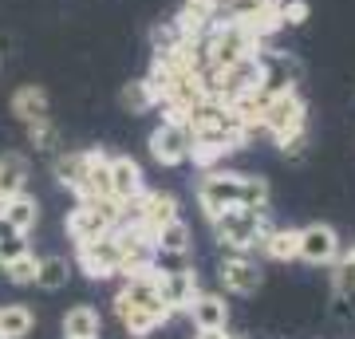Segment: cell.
I'll list each match as a JSON object with an SVG mask.
<instances>
[{
	"label": "cell",
	"instance_id": "obj_16",
	"mask_svg": "<svg viewBox=\"0 0 355 339\" xmlns=\"http://www.w3.org/2000/svg\"><path fill=\"white\" fill-rule=\"evenodd\" d=\"M64 339H99L103 336V320L91 304H76L64 312Z\"/></svg>",
	"mask_w": 355,
	"mask_h": 339
},
{
	"label": "cell",
	"instance_id": "obj_18",
	"mask_svg": "<svg viewBox=\"0 0 355 339\" xmlns=\"http://www.w3.org/2000/svg\"><path fill=\"white\" fill-rule=\"evenodd\" d=\"M87 166H91V150H67V154H55V166H51V174L60 186H67L76 193L83 186V177H87Z\"/></svg>",
	"mask_w": 355,
	"mask_h": 339
},
{
	"label": "cell",
	"instance_id": "obj_7",
	"mask_svg": "<svg viewBox=\"0 0 355 339\" xmlns=\"http://www.w3.org/2000/svg\"><path fill=\"white\" fill-rule=\"evenodd\" d=\"M193 150V134L186 123H162L150 134V154L158 166H182Z\"/></svg>",
	"mask_w": 355,
	"mask_h": 339
},
{
	"label": "cell",
	"instance_id": "obj_12",
	"mask_svg": "<svg viewBox=\"0 0 355 339\" xmlns=\"http://www.w3.org/2000/svg\"><path fill=\"white\" fill-rule=\"evenodd\" d=\"M257 60H261V91H265V95L296 87L300 67H296L292 55H284V51H257Z\"/></svg>",
	"mask_w": 355,
	"mask_h": 339
},
{
	"label": "cell",
	"instance_id": "obj_9",
	"mask_svg": "<svg viewBox=\"0 0 355 339\" xmlns=\"http://www.w3.org/2000/svg\"><path fill=\"white\" fill-rule=\"evenodd\" d=\"M123 300L130 304V308H142V312H150L158 324H166L170 320V308L162 304V296H158V284H154V268L150 272H139V277H127V284H123V292H119Z\"/></svg>",
	"mask_w": 355,
	"mask_h": 339
},
{
	"label": "cell",
	"instance_id": "obj_24",
	"mask_svg": "<svg viewBox=\"0 0 355 339\" xmlns=\"http://www.w3.org/2000/svg\"><path fill=\"white\" fill-rule=\"evenodd\" d=\"M67 280H71V264H67V257H44L36 268V284L44 292H60L67 288Z\"/></svg>",
	"mask_w": 355,
	"mask_h": 339
},
{
	"label": "cell",
	"instance_id": "obj_1",
	"mask_svg": "<svg viewBox=\"0 0 355 339\" xmlns=\"http://www.w3.org/2000/svg\"><path fill=\"white\" fill-rule=\"evenodd\" d=\"M261 51V40L253 32H245L233 16L229 20H214L209 32L202 40V55H205V67H229V63L245 60V55H253Z\"/></svg>",
	"mask_w": 355,
	"mask_h": 339
},
{
	"label": "cell",
	"instance_id": "obj_5",
	"mask_svg": "<svg viewBox=\"0 0 355 339\" xmlns=\"http://www.w3.org/2000/svg\"><path fill=\"white\" fill-rule=\"evenodd\" d=\"M119 214H123L119 201H79L76 209L67 214V237L76 245L103 237V233H111L119 225Z\"/></svg>",
	"mask_w": 355,
	"mask_h": 339
},
{
	"label": "cell",
	"instance_id": "obj_28",
	"mask_svg": "<svg viewBox=\"0 0 355 339\" xmlns=\"http://www.w3.org/2000/svg\"><path fill=\"white\" fill-rule=\"evenodd\" d=\"M4 268V280L8 284H36V268H40V257L32 249L28 252H20L16 261H8V264H0Z\"/></svg>",
	"mask_w": 355,
	"mask_h": 339
},
{
	"label": "cell",
	"instance_id": "obj_29",
	"mask_svg": "<svg viewBox=\"0 0 355 339\" xmlns=\"http://www.w3.org/2000/svg\"><path fill=\"white\" fill-rule=\"evenodd\" d=\"M237 205H245V209H265L268 205V182L257 174H241V201Z\"/></svg>",
	"mask_w": 355,
	"mask_h": 339
},
{
	"label": "cell",
	"instance_id": "obj_15",
	"mask_svg": "<svg viewBox=\"0 0 355 339\" xmlns=\"http://www.w3.org/2000/svg\"><path fill=\"white\" fill-rule=\"evenodd\" d=\"M261 252L268 261H296V249H300V229H272L268 225L261 237H257ZM253 245V249H257Z\"/></svg>",
	"mask_w": 355,
	"mask_h": 339
},
{
	"label": "cell",
	"instance_id": "obj_10",
	"mask_svg": "<svg viewBox=\"0 0 355 339\" xmlns=\"http://www.w3.org/2000/svg\"><path fill=\"white\" fill-rule=\"evenodd\" d=\"M217 277H221V284H225L229 292H237V296H253V292L265 284V272H261L245 252H229L225 261H221V268H217Z\"/></svg>",
	"mask_w": 355,
	"mask_h": 339
},
{
	"label": "cell",
	"instance_id": "obj_21",
	"mask_svg": "<svg viewBox=\"0 0 355 339\" xmlns=\"http://www.w3.org/2000/svg\"><path fill=\"white\" fill-rule=\"evenodd\" d=\"M36 327V312L28 304H4L0 308V339H28Z\"/></svg>",
	"mask_w": 355,
	"mask_h": 339
},
{
	"label": "cell",
	"instance_id": "obj_36",
	"mask_svg": "<svg viewBox=\"0 0 355 339\" xmlns=\"http://www.w3.org/2000/svg\"><path fill=\"white\" fill-rule=\"evenodd\" d=\"M229 339H237V336H229Z\"/></svg>",
	"mask_w": 355,
	"mask_h": 339
},
{
	"label": "cell",
	"instance_id": "obj_35",
	"mask_svg": "<svg viewBox=\"0 0 355 339\" xmlns=\"http://www.w3.org/2000/svg\"><path fill=\"white\" fill-rule=\"evenodd\" d=\"M193 339H229L225 327H198V336Z\"/></svg>",
	"mask_w": 355,
	"mask_h": 339
},
{
	"label": "cell",
	"instance_id": "obj_11",
	"mask_svg": "<svg viewBox=\"0 0 355 339\" xmlns=\"http://www.w3.org/2000/svg\"><path fill=\"white\" fill-rule=\"evenodd\" d=\"M154 284H158V296L170 312H190L193 296H198V272L186 268V272H154Z\"/></svg>",
	"mask_w": 355,
	"mask_h": 339
},
{
	"label": "cell",
	"instance_id": "obj_2",
	"mask_svg": "<svg viewBox=\"0 0 355 339\" xmlns=\"http://www.w3.org/2000/svg\"><path fill=\"white\" fill-rule=\"evenodd\" d=\"M209 221H214V237L233 252L253 249L257 237L268 229L265 209H245V205H229V209H221V214L209 217Z\"/></svg>",
	"mask_w": 355,
	"mask_h": 339
},
{
	"label": "cell",
	"instance_id": "obj_20",
	"mask_svg": "<svg viewBox=\"0 0 355 339\" xmlns=\"http://www.w3.org/2000/svg\"><path fill=\"white\" fill-rule=\"evenodd\" d=\"M8 107H12V114L28 126V123H36V119H44V114H48V91L36 87V83H28V87H20L12 95V103H8Z\"/></svg>",
	"mask_w": 355,
	"mask_h": 339
},
{
	"label": "cell",
	"instance_id": "obj_32",
	"mask_svg": "<svg viewBox=\"0 0 355 339\" xmlns=\"http://www.w3.org/2000/svg\"><path fill=\"white\" fill-rule=\"evenodd\" d=\"M277 146H280V154H284L288 162H300V158H304V154H308V130H296L292 139L277 142Z\"/></svg>",
	"mask_w": 355,
	"mask_h": 339
},
{
	"label": "cell",
	"instance_id": "obj_3",
	"mask_svg": "<svg viewBox=\"0 0 355 339\" xmlns=\"http://www.w3.org/2000/svg\"><path fill=\"white\" fill-rule=\"evenodd\" d=\"M261 130H268L272 142H284L296 130H308V103L300 99V91L288 87L268 95L265 107H261Z\"/></svg>",
	"mask_w": 355,
	"mask_h": 339
},
{
	"label": "cell",
	"instance_id": "obj_31",
	"mask_svg": "<svg viewBox=\"0 0 355 339\" xmlns=\"http://www.w3.org/2000/svg\"><path fill=\"white\" fill-rule=\"evenodd\" d=\"M277 12H280V24H304L308 16H312V8H308V0H288V4H277Z\"/></svg>",
	"mask_w": 355,
	"mask_h": 339
},
{
	"label": "cell",
	"instance_id": "obj_23",
	"mask_svg": "<svg viewBox=\"0 0 355 339\" xmlns=\"http://www.w3.org/2000/svg\"><path fill=\"white\" fill-rule=\"evenodd\" d=\"M190 241H193L190 225H186L182 217H174V221H166V225L154 233V249L158 252H190Z\"/></svg>",
	"mask_w": 355,
	"mask_h": 339
},
{
	"label": "cell",
	"instance_id": "obj_13",
	"mask_svg": "<svg viewBox=\"0 0 355 339\" xmlns=\"http://www.w3.org/2000/svg\"><path fill=\"white\" fill-rule=\"evenodd\" d=\"M107 170H111V198L119 201V205L142 198V166L135 162V158L119 154V158L107 162Z\"/></svg>",
	"mask_w": 355,
	"mask_h": 339
},
{
	"label": "cell",
	"instance_id": "obj_25",
	"mask_svg": "<svg viewBox=\"0 0 355 339\" xmlns=\"http://www.w3.org/2000/svg\"><path fill=\"white\" fill-rule=\"evenodd\" d=\"M114 315H119V324L127 327L130 336H150L154 327H162L150 312H142V308H130L123 296H114Z\"/></svg>",
	"mask_w": 355,
	"mask_h": 339
},
{
	"label": "cell",
	"instance_id": "obj_14",
	"mask_svg": "<svg viewBox=\"0 0 355 339\" xmlns=\"http://www.w3.org/2000/svg\"><path fill=\"white\" fill-rule=\"evenodd\" d=\"M107 154L103 150H91V166H87V177H83V186L76 189L79 201H114L111 198V170H107Z\"/></svg>",
	"mask_w": 355,
	"mask_h": 339
},
{
	"label": "cell",
	"instance_id": "obj_33",
	"mask_svg": "<svg viewBox=\"0 0 355 339\" xmlns=\"http://www.w3.org/2000/svg\"><path fill=\"white\" fill-rule=\"evenodd\" d=\"M347 288H355V245L340 261V268H336V292H347Z\"/></svg>",
	"mask_w": 355,
	"mask_h": 339
},
{
	"label": "cell",
	"instance_id": "obj_26",
	"mask_svg": "<svg viewBox=\"0 0 355 339\" xmlns=\"http://www.w3.org/2000/svg\"><path fill=\"white\" fill-rule=\"evenodd\" d=\"M28 142H32L36 150H44V154H55L60 142H64V130L51 123V114H44V119H36V123H28Z\"/></svg>",
	"mask_w": 355,
	"mask_h": 339
},
{
	"label": "cell",
	"instance_id": "obj_8",
	"mask_svg": "<svg viewBox=\"0 0 355 339\" xmlns=\"http://www.w3.org/2000/svg\"><path fill=\"white\" fill-rule=\"evenodd\" d=\"M340 257V233L324 221H312V225L300 229V249H296V261L308 264H331Z\"/></svg>",
	"mask_w": 355,
	"mask_h": 339
},
{
	"label": "cell",
	"instance_id": "obj_6",
	"mask_svg": "<svg viewBox=\"0 0 355 339\" xmlns=\"http://www.w3.org/2000/svg\"><path fill=\"white\" fill-rule=\"evenodd\" d=\"M237 201H241V174H233V170H214L198 182V205L205 217H217Z\"/></svg>",
	"mask_w": 355,
	"mask_h": 339
},
{
	"label": "cell",
	"instance_id": "obj_17",
	"mask_svg": "<svg viewBox=\"0 0 355 339\" xmlns=\"http://www.w3.org/2000/svg\"><path fill=\"white\" fill-rule=\"evenodd\" d=\"M190 320H193V327H225L229 324L225 296H217V292H198L193 304H190Z\"/></svg>",
	"mask_w": 355,
	"mask_h": 339
},
{
	"label": "cell",
	"instance_id": "obj_4",
	"mask_svg": "<svg viewBox=\"0 0 355 339\" xmlns=\"http://www.w3.org/2000/svg\"><path fill=\"white\" fill-rule=\"evenodd\" d=\"M123 257H127V233H123V229H111V233H103V237L79 245V264H83V272H87L91 280L119 277Z\"/></svg>",
	"mask_w": 355,
	"mask_h": 339
},
{
	"label": "cell",
	"instance_id": "obj_34",
	"mask_svg": "<svg viewBox=\"0 0 355 339\" xmlns=\"http://www.w3.org/2000/svg\"><path fill=\"white\" fill-rule=\"evenodd\" d=\"M186 12L198 16V20H209V24H214L217 12H221V0H186Z\"/></svg>",
	"mask_w": 355,
	"mask_h": 339
},
{
	"label": "cell",
	"instance_id": "obj_22",
	"mask_svg": "<svg viewBox=\"0 0 355 339\" xmlns=\"http://www.w3.org/2000/svg\"><path fill=\"white\" fill-rule=\"evenodd\" d=\"M28 186V158L24 154H4L0 158V201L24 193Z\"/></svg>",
	"mask_w": 355,
	"mask_h": 339
},
{
	"label": "cell",
	"instance_id": "obj_30",
	"mask_svg": "<svg viewBox=\"0 0 355 339\" xmlns=\"http://www.w3.org/2000/svg\"><path fill=\"white\" fill-rule=\"evenodd\" d=\"M186 268H193L190 252H158L154 249V272H186Z\"/></svg>",
	"mask_w": 355,
	"mask_h": 339
},
{
	"label": "cell",
	"instance_id": "obj_19",
	"mask_svg": "<svg viewBox=\"0 0 355 339\" xmlns=\"http://www.w3.org/2000/svg\"><path fill=\"white\" fill-rule=\"evenodd\" d=\"M0 221L12 229V233H32V229L40 225V205H36V198H28V193H16V198H8V205H4Z\"/></svg>",
	"mask_w": 355,
	"mask_h": 339
},
{
	"label": "cell",
	"instance_id": "obj_27",
	"mask_svg": "<svg viewBox=\"0 0 355 339\" xmlns=\"http://www.w3.org/2000/svg\"><path fill=\"white\" fill-rule=\"evenodd\" d=\"M119 103H123L130 114H142V111H150V107H158V99H154V91H150V83H146V79L127 83V87H123V95H119Z\"/></svg>",
	"mask_w": 355,
	"mask_h": 339
}]
</instances>
